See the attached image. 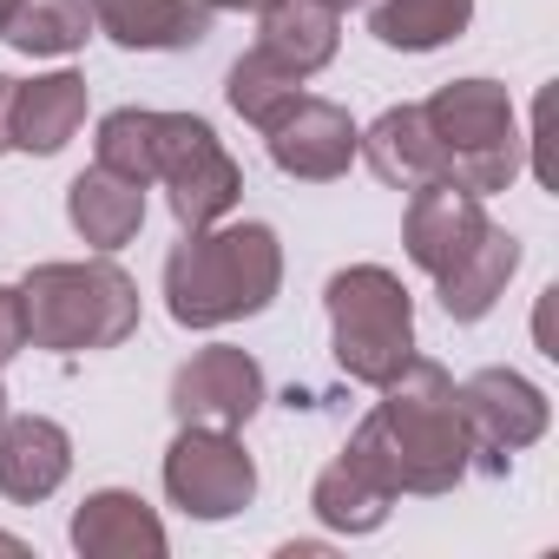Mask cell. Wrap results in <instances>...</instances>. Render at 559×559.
Masks as SVG:
<instances>
[{
    "label": "cell",
    "instance_id": "3",
    "mask_svg": "<svg viewBox=\"0 0 559 559\" xmlns=\"http://www.w3.org/2000/svg\"><path fill=\"white\" fill-rule=\"evenodd\" d=\"M21 304H27V343L53 356L119 349L139 330V284L106 250L86 263H34L21 276Z\"/></svg>",
    "mask_w": 559,
    "mask_h": 559
},
{
    "label": "cell",
    "instance_id": "23",
    "mask_svg": "<svg viewBox=\"0 0 559 559\" xmlns=\"http://www.w3.org/2000/svg\"><path fill=\"white\" fill-rule=\"evenodd\" d=\"M224 99H230L237 119H250L257 132H270L276 119H284V112L304 99V80H297L290 67H276V60L257 47V53H243V60L224 73Z\"/></svg>",
    "mask_w": 559,
    "mask_h": 559
},
{
    "label": "cell",
    "instance_id": "10",
    "mask_svg": "<svg viewBox=\"0 0 559 559\" xmlns=\"http://www.w3.org/2000/svg\"><path fill=\"white\" fill-rule=\"evenodd\" d=\"M270 145V165L284 178H304V185H330L356 165V119L336 106V99H297L284 119L263 132Z\"/></svg>",
    "mask_w": 559,
    "mask_h": 559
},
{
    "label": "cell",
    "instance_id": "25",
    "mask_svg": "<svg viewBox=\"0 0 559 559\" xmlns=\"http://www.w3.org/2000/svg\"><path fill=\"white\" fill-rule=\"evenodd\" d=\"M21 349H27V304H21V290L0 284V369H8Z\"/></svg>",
    "mask_w": 559,
    "mask_h": 559
},
{
    "label": "cell",
    "instance_id": "14",
    "mask_svg": "<svg viewBox=\"0 0 559 559\" xmlns=\"http://www.w3.org/2000/svg\"><path fill=\"white\" fill-rule=\"evenodd\" d=\"M93 27L126 53H185L211 34L204 0H86Z\"/></svg>",
    "mask_w": 559,
    "mask_h": 559
},
{
    "label": "cell",
    "instance_id": "4",
    "mask_svg": "<svg viewBox=\"0 0 559 559\" xmlns=\"http://www.w3.org/2000/svg\"><path fill=\"white\" fill-rule=\"evenodd\" d=\"M323 310H330V356L349 382L382 389L415 356V297L402 290L395 270L382 263L336 270L323 290Z\"/></svg>",
    "mask_w": 559,
    "mask_h": 559
},
{
    "label": "cell",
    "instance_id": "11",
    "mask_svg": "<svg viewBox=\"0 0 559 559\" xmlns=\"http://www.w3.org/2000/svg\"><path fill=\"white\" fill-rule=\"evenodd\" d=\"M487 237V211L474 191L448 185V178H428L408 191V217H402V243H408V263L441 276L448 263H461L474 243Z\"/></svg>",
    "mask_w": 559,
    "mask_h": 559
},
{
    "label": "cell",
    "instance_id": "13",
    "mask_svg": "<svg viewBox=\"0 0 559 559\" xmlns=\"http://www.w3.org/2000/svg\"><path fill=\"white\" fill-rule=\"evenodd\" d=\"M73 552L86 559H158L165 552V520L132 493V487H99L73 507Z\"/></svg>",
    "mask_w": 559,
    "mask_h": 559
},
{
    "label": "cell",
    "instance_id": "7",
    "mask_svg": "<svg viewBox=\"0 0 559 559\" xmlns=\"http://www.w3.org/2000/svg\"><path fill=\"white\" fill-rule=\"evenodd\" d=\"M165 493L191 520H230L257 500V461L243 454L237 428L178 421V441L165 448Z\"/></svg>",
    "mask_w": 559,
    "mask_h": 559
},
{
    "label": "cell",
    "instance_id": "20",
    "mask_svg": "<svg viewBox=\"0 0 559 559\" xmlns=\"http://www.w3.org/2000/svg\"><path fill=\"white\" fill-rule=\"evenodd\" d=\"M467 21H474V0H376L369 8V34L389 53H435L461 40Z\"/></svg>",
    "mask_w": 559,
    "mask_h": 559
},
{
    "label": "cell",
    "instance_id": "28",
    "mask_svg": "<svg viewBox=\"0 0 559 559\" xmlns=\"http://www.w3.org/2000/svg\"><path fill=\"white\" fill-rule=\"evenodd\" d=\"M0 552H27V539H14V533H0Z\"/></svg>",
    "mask_w": 559,
    "mask_h": 559
},
{
    "label": "cell",
    "instance_id": "19",
    "mask_svg": "<svg viewBox=\"0 0 559 559\" xmlns=\"http://www.w3.org/2000/svg\"><path fill=\"white\" fill-rule=\"evenodd\" d=\"M80 126H86V80L80 73H40V80L14 86V152L53 158L73 145Z\"/></svg>",
    "mask_w": 559,
    "mask_h": 559
},
{
    "label": "cell",
    "instance_id": "21",
    "mask_svg": "<svg viewBox=\"0 0 559 559\" xmlns=\"http://www.w3.org/2000/svg\"><path fill=\"white\" fill-rule=\"evenodd\" d=\"M389 507H395V493H382L349 454H336V461L317 474V487H310V513H317L330 533H376V526L389 520Z\"/></svg>",
    "mask_w": 559,
    "mask_h": 559
},
{
    "label": "cell",
    "instance_id": "27",
    "mask_svg": "<svg viewBox=\"0 0 559 559\" xmlns=\"http://www.w3.org/2000/svg\"><path fill=\"white\" fill-rule=\"evenodd\" d=\"M211 14H243V8H263V0H204Z\"/></svg>",
    "mask_w": 559,
    "mask_h": 559
},
{
    "label": "cell",
    "instance_id": "26",
    "mask_svg": "<svg viewBox=\"0 0 559 559\" xmlns=\"http://www.w3.org/2000/svg\"><path fill=\"white\" fill-rule=\"evenodd\" d=\"M14 86H21V80L0 73V152H14Z\"/></svg>",
    "mask_w": 559,
    "mask_h": 559
},
{
    "label": "cell",
    "instance_id": "15",
    "mask_svg": "<svg viewBox=\"0 0 559 559\" xmlns=\"http://www.w3.org/2000/svg\"><path fill=\"white\" fill-rule=\"evenodd\" d=\"M257 47L290 67L297 80L323 73L343 47V14L330 8V0H263L257 8Z\"/></svg>",
    "mask_w": 559,
    "mask_h": 559
},
{
    "label": "cell",
    "instance_id": "8",
    "mask_svg": "<svg viewBox=\"0 0 559 559\" xmlns=\"http://www.w3.org/2000/svg\"><path fill=\"white\" fill-rule=\"evenodd\" d=\"M454 395H461L474 454H487V467H507V454L533 448V441L546 435V421H552L546 389L526 382L520 369H480V376H467Z\"/></svg>",
    "mask_w": 559,
    "mask_h": 559
},
{
    "label": "cell",
    "instance_id": "18",
    "mask_svg": "<svg viewBox=\"0 0 559 559\" xmlns=\"http://www.w3.org/2000/svg\"><path fill=\"white\" fill-rule=\"evenodd\" d=\"M67 224L93 243V250H126L132 237H139V224H145V185H132V178H119V171H106V165H93V171H80L73 185H67Z\"/></svg>",
    "mask_w": 559,
    "mask_h": 559
},
{
    "label": "cell",
    "instance_id": "2",
    "mask_svg": "<svg viewBox=\"0 0 559 559\" xmlns=\"http://www.w3.org/2000/svg\"><path fill=\"white\" fill-rule=\"evenodd\" d=\"M276 290H284V243L257 217L185 230L165 257V310L178 330H224L263 317Z\"/></svg>",
    "mask_w": 559,
    "mask_h": 559
},
{
    "label": "cell",
    "instance_id": "1",
    "mask_svg": "<svg viewBox=\"0 0 559 559\" xmlns=\"http://www.w3.org/2000/svg\"><path fill=\"white\" fill-rule=\"evenodd\" d=\"M382 493H454L474 474V435L454 395V376L428 356H408L395 382H382V402L362 415V428L343 448Z\"/></svg>",
    "mask_w": 559,
    "mask_h": 559
},
{
    "label": "cell",
    "instance_id": "24",
    "mask_svg": "<svg viewBox=\"0 0 559 559\" xmlns=\"http://www.w3.org/2000/svg\"><path fill=\"white\" fill-rule=\"evenodd\" d=\"M93 165L132 178V185H152V106H119L99 119V139H93Z\"/></svg>",
    "mask_w": 559,
    "mask_h": 559
},
{
    "label": "cell",
    "instance_id": "16",
    "mask_svg": "<svg viewBox=\"0 0 559 559\" xmlns=\"http://www.w3.org/2000/svg\"><path fill=\"white\" fill-rule=\"evenodd\" d=\"M356 152L395 191H415V185H428V178L448 171V152H441V139H435V126H428L421 106H389L369 132H356Z\"/></svg>",
    "mask_w": 559,
    "mask_h": 559
},
{
    "label": "cell",
    "instance_id": "31",
    "mask_svg": "<svg viewBox=\"0 0 559 559\" xmlns=\"http://www.w3.org/2000/svg\"><path fill=\"white\" fill-rule=\"evenodd\" d=\"M0 415H8V389H0Z\"/></svg>",
    "mask_w": 559,
    "mask_h": 559
},
{
    "label": "cell",
    "instance_id": "29",
    "mask_svg": "<svg viewBox=\"0 0 559 559\" xmlns=\"http://www.w3.org/2000/svg\"><path fill=\"white\" fill-rule=\"evenodd\" d=\"M14 8H21V0H0V34H8V21H14Z\"/></svg>",
    "mask_w": 559,
    "mask_h": 559
},
{
    "label": "cell",
    "instance_id": "6",
    "mask_svg": "<svg viewBox=\"0 0 559 559\" xmlns=\"http://www.w3.org/2000/svg\"><path fill=\"white\" fill-rule=\"evenodd\" d=\"M152 185L171 191V217L185 230L224 224L243 198L237 158L198 112H152Z\"/></svg>",
    "mask_w": 559,
    "mask_h": 559
},
{
    "label": "cell",
    "instance_id": "12",
    "mask_svg": "<svg viewBox=\"0 0 559 559\" xmlns=\"http://www.w3.org/2000/svg\"><path fill=\"white\" fill-rule=\"evenodd\" d=\"M73 474V435L47 415H0V493L14 507H40Z\"/></svg>",
    "mask_w": 559,
    "mask_h": 559
},
{
    "label": "cell",
    "instance_id": "22",
    "mask_svg": "<svg viewBox=\"0 0 559 559\" xmlns=\"http://www.w3.org/2000/svg\"><path fill=\"white\" fill-rule=\"evenodd\" d=\"M86 34H93L86 0H21L0 40H8L14 53H27V60H60V53H80Z\"/></svg>",
    "mask_w": 559,
    "mask_h": 559
},
{
    "label": "cell",
    "instance_id": "30",
    "mask_svg": "<svg viewBox=\"0 0 559 559\" xmlns=\"http://www.w3.org/2000/svg\"><path fill=\"white\" fill-rule=\"evenodd\" d=\"M330 8H336V14H343V8H362V0H330Z\"/></svg>",
    "mask_w": 559,
    "mask_h": 559
},
{
    "label": "cell",
    "instance_id": "5",
    "mask_svg": "<svg viewBox=\"0 0 559 559\" xmlns=\"http://www.w3.org/2000/svg\"><path fill=\"white\" fill-rule=\"evenodd\" d=\"M428 126L448 152V185L474 191V198H493L520 178L526 165V139H520V119H513V99L500 80H448L428 106Z\"/></svg>",
    "mask_w": 559,
    "mask_h": 559
},
{
    "label": "cell",
    "instance_id": "17",
    "mask_svg": "<svg viewBox=\"0 0 559 559\" xmlns=\"http://www.w3.org/2000/svg\"><path fill=\"white\" fill-rule=\"evenodd\" d=\"M513 270H520V237L500 230V224H487V237H480L461 263H448V270L435 276V297H441L448 323H480V317L507 297Z\"/></svg>",
    "mask_w": 559,
    "mask_h": 559
},
{
    "label": "cell",
    "instance_id": "9",
    "mask_svg": "<svg viewBox=\"0 0 559 559\" xmlns=\"http://www.w3.org/2000/svg\"><path fill=\"white\" fill-rule=\"evenodd\" d=\"M263 395H270V382H263L257 356L237 343H211L191 362H178V376H171V415L198 421V428H243L263 408Z\"/></svg>",
    "mask_w": 559,
    "mask_h": 559
}]
</instances>
